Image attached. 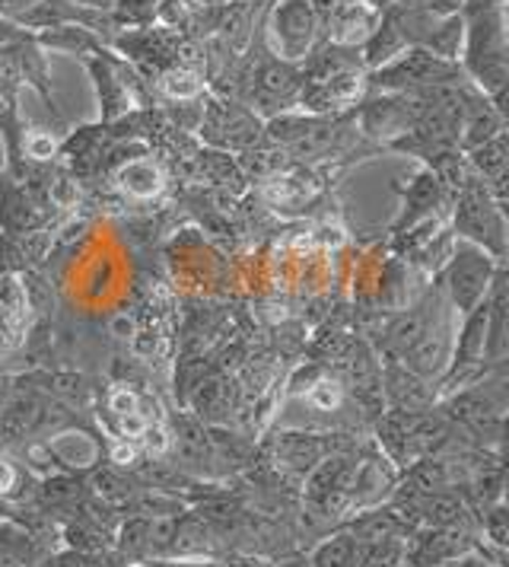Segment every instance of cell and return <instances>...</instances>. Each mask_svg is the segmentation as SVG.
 <instances>
[{"instance_id":"cell-6","label":"cell","mask_w":509,"mask_h":567,"mask_svg":"<svg viewBox=\"0 0 509 567\" xmlns=\"http://www.w3.org/2000/svg\"><path fill=\"white\" fill-rule=\"evenodd\" d=\"M453 338H456V322H453V310H443L433 326L417 338L405 354L398 358L405 370H411L414 377L427 380L433 386H439L446 367H449V354H453Z\"/></svg>"},{"instance_id":"cell-12","label":"cell","mask_w":509,"mask_h":567,"mask_svg":"<svg viewBox=\"0 0 509 567\" xmlns=\"http://www.w3.org/2000/svg\"><path fill=\"white\" fill-rule=\"evenodd\" d=\"M35 42L45 49V52H61L71 54V58H96V54L108 52V45L102 42L96 32L83 27H51V29H39L32 32Z\"/></svg>"},{"instance_id":"cell-1","label":"cell","mask_w":509,"mask_h":567,"mask_svg":"<svg viewBox=\"0 0 509 567\" xmlns=\"http://www.w3.org/2000/svg\"><path fill=\"white\" fill-rule=\"evenodd\" d=\"M449 214L456 239L475 243L497 261H507V205H500L475 173L449 198Z\"/></svg>"},{"instance_id":"cell-22","label":"cell","mask_w":509,"mask_h":567,"mask_svg":"<svg viewBox=\"0 0 509 567\" xmlns=\"http://www.w3.org/2000/svg\"><path fill=\"white\" fill-rule=\"evenodd\" d=\"M278 567H312V561H309V558H287V561Z\"/></svg>"},{"instance_id":"cell-19","label":"cell","mask_w":509,"mask_h":567,"mask_svg":"<svg viewBox=\"0 0 509 567\" xmlns=\"http://www.w3.org/2000/svg\"><path fill=\"white\" fill-rule=\"evenodd\" d=\"M35 3H39V0H0V20H13V23H20Z\"/></svg>"},{"instance_id":"cell-16","label":"cell","mask_w":509,"mask_h":567,"mask_svg":"<svg viewBox=\"0 0 509 567\" xmlns=\"http://www.w3.org/2000/svg\"><path fill=\"white\" fill-rule=\"evenodd\" d=\"M118 185L131 198H153L163 188V176L147 159H134V163H127L125 169L118 173Z\"/></svg>"},{"instance_id":"cell-15","label":"cell","mask_w":509,"mask_h":567,"mask_svg":"<svg viewBox=\"0 0 509 567\" xmlns=\"http://www.w3.org/2000/svg\"><path fill=\"white\" fill-rule=\"evenodd\" d=\"M159 10H163V0H112L108 17L122 32H127V29L156 27Z\"/></svg>"},{"instance_id":"cell-3","label":"cell","mask_w":509,"mask_h":567,"mask_svg":"<svg viewBox=\"0 0 509 567\" xmlns=\"http://www.w3.org/2000/svg\"><path fill=\"white\" fill-rule=\"evenodd\" d=\"M500 265L503 261H497L490 252H484L481 246L456 239L449 256L443 261V268H439V293L446 297L449 310L456 316L475 310L487 297L490 281H494Z\"/></svg>"},{"instance_id":"cell-21","label":"cell","mask_w":509,"mask_h":567,"mask_svg":"<svg viewBox=\"0 0 509 567\" xmlns=\"http://www.w3.org/2000/svg\"><path fill=\"white\" fill-rule=\"evenodd\" d=\"M363 3H370L373 10H380V13H385V10H388V7H392L395 0H363Z\"/></svg>"},{"instance_id":"cell-13","label":"cell","mask_w":509,"mask_h":567,"mask_svg":"<svg viewBox=\"0 0 509 567\" xmlns=\"http://www.w3.org/2000/svg\"><path fill=\"white\" fill-rule=\"evenodd\" d=\"M156 90L173 100V103H198L204 93H207V83H204L201 71L195 68H166L159 78H156Z\"/></svg>"},{"instance_id":"cell-18","label":"cell","mask_w":509,"mask_h":567,"mask_svg":"<svg viewBox=\"0 0 509 567\" xmlns=\"http://www.w3.org/2000/svg\"><path fill=\"white\" fill-rule=\"evenodd\" d=\"M484 529L494 539V545H500V548L507 545V511H503V504H497L484 514Z\"/></svg>"},{"instance_id":"cell-5","label":"cell","mask_w":509,"mask_h":567,"mask_svg":"<svg viewBox=\"0 0 509 567\" xmlns=\"http://www.w3.org/2000/svg\"><path fill=\"white\" fill-rule=\"evenodd\" d=\"M198 131L207 144L220 147V151H232V154H246L261 144H268L264 137V122L254 115L249 105L232 100L227 93H214L207 96L201 105V122Z\"/></svg>"},{"instance_id":"cell-11","label":"cell","mask_w":509,"mask_h":567,"mask_svg":"<svg viewBox=\"0 0 509 567\" xmlns=\"http://www.w3.org/2000/svg\"><path fill=\"white\" fill-rule=\"evenodd\" d=\"M385 395L395 405L392 412H433L436 402V386L414 377L402 363H388L385 367Z\"/></svg>"},{"instance_id":"cell-7","label":"cell","mask_w":509,"mask_h":567,"mask_svg":"<svg viewBox=\"0 0 509 567\" xmlns=\"http://www.w3.org/2000/svg\"><path fill=\"white\" fill-rule=\"evenodd\" d=\"M42 207L45 205L32 195V188H25L17 176L0 169V233L13 239L42 233L49 224V214Z\"/></svg>"},{"instance_id":"cell-4","label":"cell","mask_w":509,"mask_h":567,"mask_svg":"<svg viewBox=\"0 0 509 567\" xmlns=\"http://www.w3.org/2000/svg\"><path fill=\"white\" fill-rule=\"evenodd\" d=\"M468 80L461 74L456 61L436 58L427 49L411 45L398 54L395 61L382 64L366 74V90L370 93H417L427 86H443V83H458Z\"/></svg>"},{"instance_id":"cell-17","label":"cell","mask_w":509,"mask_h":567,"mask_svg":"<svg viewBox=\"0 0 509 567\" xmlns=\"http://www.w3.org/2000/svg\"><path fill=\"white\" fill-rule=\"evenodd\" d=\"M125 555H108V551H58V555H42L32 567H127Z\"/></svg>"},{"instance_id":"cell-20","label":"cell","mask_w":509,"mask_h":567,"mask_svg":"<svg viewBox=\"0 0 509 567\" xmlns=\"http://www.w3.org/2000/svg\"><path fill=\"white\" fill-rule=\"evenodd\" d=\"M137 567H217L210 561H166V558H156V561H137Z\"/></svg>"},{"instance_id":"cell-10","label":"cell","mask_w":509,"mask_h":567,"mask_svg":"<svg viewBox=\"0 0 509 567\" xmlns=\"http://www.w3.org/2000/svg\"><path fill=\"white\" fill-rule=\"evenodd\" d=\"M509 351V275L507 261L497 268L490 290H487V344H484V363L503 367Z\"/></svg>"},{"instance_id":"cell-23","label":"cell","mask_w":509,"mask_h":567,"mask_svg":"<svg viewBox=\"0 0 509 567\" xmlns=\"http://www.w3.org/2000/svg\"><path fill=\"white\" fill-rule=\"evenodd\" d=\"M392 567H402V561H398V565H392Z\"/></svg>"},{"instance_id":"cell-9","label":"cell","mask_w":509,"mask_h":567,"mask_svg":"<svg viewBox=\"0 0 509 567\" xmlns=\"http://www.w3.org/2000/svg\"><path fill=\"white\" fill-rule=\"evenodd\" d=\"M402 195H405L402 217L392 224V233H395V236H398V233H407L411 227H417V224H424V220H433L439 207H449L446 188L439 185V179L433 176L427 166L417 169V176L402 188Z\"/></svg>"},{"instance_id":"cell-2","label":"cell","mask_w":509,"mask_h":567,"mask_svg":"<svg viewBox=\"0 0 509 567\" xmlns=\"http://www.w3.org/2000/svg\"><path fill=\"white\" fill-rule=\"evenodd\" d=\"M258 35L274 58L287 64H303L309 52L322 42V20L312 0H271Z\"/></svg>"},{"instance_id":"cell-8","label":"cell","mask_w":509,"mask_h":567,"mask_svg":"<svg viewBox=\"0 0 509 567\" xmlns=\"http://www.w3.org/2000/svg\"><path fill=\"white\" fill-rule=\"evenodd\" d=\"M380 10H373L363 0H341L329 10V17L322 20V42L331 45H344V49H360L370 32L380 23Z\"/></svg>"},{"instance_id":"cell-14","label":"cell","mask_w":509,"mask_h":567,"mask_svg":"<svg viewBox=\"0 0 509 567\" xmlns=\"http://www.w3.org/2000/svg\"><path fill=\"white\" fill-rule=\"evenodd\" d=\"M363 542L354 533H334L312 551V567H360Z\"/></svg>"}]
</instances>
